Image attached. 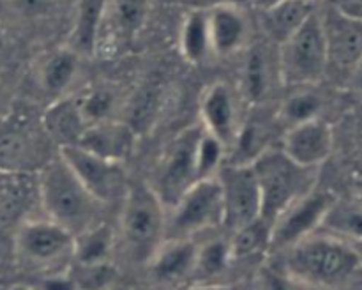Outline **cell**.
<instances>
[{"label": "cell", "mask_w": 362, "mask_h": 290, "mask_svg": "<svg viewBox=\"0 0 362 290\" xmlns=\"http://www.w3.org/2000/svg\"><path fill=\"white\" fill-rule=\"evenodd\" d=\"M216 179L221 187L223 226L226 230L235 232L262 218L260 187L253 166L226 161Z\"/></svg>", "instance_id": "10"}, {"label": "cell", "mask_w": 362, "mask_h": 290, "mask_svg": "<svg viewBox=\"0 0 362 290\" xmlns=\"http://www.w3.org/2000/svg\"><path fill=\"white\" fill-rule=\"evenodd\" d=\"M320 18L327 46V71L334 69L349 78L362 57V21L331 6L320 11Z\"/></svg>", "instance_id": "12"}, {"label": "cell", "mask_w": 362, "mask_h": 290, "mask_svg": "<svg viewBox=\"0 0 362 290\" xmlns=\"http://www.w3.org/2000/svg\"><path fill=\"white\" fill-rule=\"evenodd\" d=\"M59 156L73 170L80 182L87 187L88 193L98 198L103 205L124 197L127 186H129L126 184V173H124L122 165L98 158L78 145L59 149Z\"/></svg>", "instance_id": "11"}, {"label": "cell", "mask_w": 362, "mask_h": 290, "mask_svg": "<svg viewBox=\"0 0 362 290\" xmlns=\"http://www.w3.org/2000/svg\"><path fill=\"white\" fill-rule=\"evenodd\" d=\"M120 239L136 264H148L166 239V209L147 182H133L122 197Z\"/></svg>", "instance_id": "3"}, {"label": "cell", "mask_w": 362, "mask_h": 290, "mask_svg": "<svg viewBox=\"0 0 362 290\" xmlns=\"http://www.w3.org/2000/svg\"><path fill=\"white\" fill-rule=\"evenodd\" d=\"M207 18L212 55L232 57L246 46L250 21L244 7L221 2L207 9Z\"/></svg>", "instance_id": "17"}, {"label": "cell", "mask_w": 362, "mask_h": 290, "mask_svg": "<svg viewBox=\"0 0 362 290\" xmlns=\"http://www.w3.org/2000/svg\"><path fill=\"white\" fill-rule=\"evenodd\" d=\"M78 290H108L115 285L117 271L110 262L105 264H90L81 265L76 264L69 269Z\"/></svg>", "instance_id": "35"}, {"label": "cell", "mask_w": 362, "mask_h": 290, "mask_svg": "<svg viewBox=\"0 0 362 290\" xmlns=\"http://www.w3.org/2000/svg\"><path fill=\"white\" fill-rule=\"evenodd\" d=\"M281 267L304 289L336 290L359 274L361 255L356 248L331 233H313L279 253Z\"/></svg>", "instance_id": "1"}, {"label": "cell", "mask_w": 362, "mask_h": 290, "mask_svg": "<svg viewBox=\"0 0 362 290\" xmlns=\"http://www.w3.org/2000/svg\"><path fill=\"white\" fill-rule=\"evenodd\" d=\"M240 290H257V289H255L253 283H250V285H243V286H240Z\"/></svg>", "instance_id": "47"}, {"label": "cell", "mask_w": 362, "mask_h": 290, "mask_svg": "<svg viewBox=\"0 0 362 290\" xmlns=\"http://www.w3.org/2000/svg\"><path fill=\"white\" fill-rule=\"evenodd\" d=\"M271 67L262 48H253L246 57L243 69V91L250 101L258 103L265 98L271 80Z\"/></svg>", "instance_id": "33"}, {"label": "cell", "mask_w": 362, "mask_h": 290, "mask_svg": "<svg viewBox=\"0 0 362 290\" xmlns=\"http://www.w3.org/2000/svg\"><path fill=\"white\" fill-rule=\"evenodd\" d=\"M279 2H283V0H251V4H255V6H257L260 11L269 9V7L276 6V4H279Z\"/></svg>", "instance_id": "43"}, {"label": "cell", "mask_w": 362, "mask_h": 290, "mask_svg": "<svg viewBox=\"0 0 362 290\" xmlns=\"http://www.w3.org/2000/svg\"><path fill=\"white\" fill-rule=\"evenodd\" d=\"M272 141V129L271 124L265 122L260 117H253V119L246 120L240 124L239 133H237L235 141L230 147L226 161L228 163H244V165H251L257 158H260L265 151L272 149L274 145Z\"/></svg>", "instance_id": "25"}, {"label": "cell", "mask_w": 362, "mask_h": 290, "mask_svg": "<svg viewBox=\"0 0 362 290\" xmlns=\"http://www.w3.org/2000/svg\"><path fill=\"white\" fill-rule=\"evenodd\" d=\"M269 248H271V225L262 218L235 230L230 237L232 262H246L265 257L269 255Z\"/></svg>", "instance_id": "29"}, {"label": "cell", "mask_w": 362, "mask_h": 290, "mask_svg": "<svg viewBox=\"0 0 362 290\" xmlns=\"http://www.w3.org/2000/svg\"><path fill=\"white\" fill-rule=\"evenodd\" d=\"M106 6L108 0H78L76 16L67 45L76 55H92L95 52Z\"/></svg>", "instance_id": "22"}, {"label": "cell", "mask_w": 362, "mask_h": 290, "mask_svg": "<svg viewBox=\"0 0 362 290\" xmlns=\"http://www.w3.org/2000/svg\"><path fill=\"white\" fill-rule=\"evenodd\" d=\"M113 244H115V233L112 226L99 221L98 225L74 236L73 260L81 265L105 264L110 262Z\"/></svg>", "instance_id": "28"}, {"label": "cell", "mask_w": 362, "mask_h": 290, "mask_svg": "<svg viewBox=\"0 0 362 290\" xmlns=\"http://www.w3.org/2000/svg\"><path fill=\"white\" fill-rule=\"evenodd\" d=\"M37 197L46 218L73 236L99 223L103 204L88 193L59 154L42 168L37 180Z\"/></svg>", "instance_id": "2"}, {"label": "cell", "mask_w": 362, "mask_h": 290, "mask_svg": "<svg viewBox=\"0 0 362 290\" xmlns=\"http://www.w3.org/2000/svg\"><path fill=\"white\" fill-rule=\"evenodd\" d=\"M200 117L205 133L218 138L230 151L239 133V112L232 88L225 83H214L204 92L200 101Z\"/></svg>", "instance_id": "14"}, {"label": "cell", "mask_w": 362, "mask_h": 290, "mask_svg": "<svg viewBox=\"0 0 362 290\" xmlns=\"http://www.w3.org/2000/svg\"><path fill=\"white\" fill-rule=\"evenodd\" d=\"M16 257L25 267L57 272L73 258L74 236L52 219H25L14 236Z\"/></svg>", "instance_id": "6"}, {"label": "cell", "mask_w": 362, "mask_h": 290, "mask_svg": "<svg viewBox=\"0 0 362 290\" xmlns=\"http://www.w3.org/2000/svg\"><path fill=\"white\" fill-rule=\"evenodd\" d=\"M349 81H350V85H352L354 91L361 92L362 94V57H361L359 62L356 64V67L352 69V73H350Z\"/></svg>", "instance_id": "42"}, {"label": "cell", "mask_w": 362, "mask_h": 290, "mask_svg": "<svg viewBox=\"0 0 362 290\" xmlns=\"http://www.w3.org/2000/svg\"><path fill=\"white\" fill-rule=\"evenodd\" d=\"M216 226H223L221 187L216 177L194 182L166 212V239H193Z\"/></svg>", "instance_id": "8"}, {"label": "cell", "mask_w": 362, "mask_h": 290, "mask_svg": "<svg viewBox=\"0 0 362 290\" xmlns=\"http://www.w3.org/2000/svg\"><path fill=\"white\" fill-rule=\"evenodd\" d=\"M327 73V46L320 9L285 42L279 45L278 76L293 88L310 87Z\"/></svg>", "instance_id": "5"}, {"label": "cell", "mask_w": 362, "mask_h": 290, "mask_svg": "<svg viewBox=\"0 0 362 290\" xmlns=\"http://www.w3.org/2000/svg\"><path fill=\"white\" fill-rule=\"evenodd\" d=\"M41 149L35 137L20 124L0 126V170L28 172V168L41 163Z\"/></svg>", "instance_id": "20"}, {"label": "cell", "mask_w": 362, "mask_h": 290, "mask_svg": "<svg viewBox=\"0 0 362 290\" xmlns=\"http://www.w3.org/2000/svg\"><path fill=\"white\" fill-rule=\"evenodd\" d=\"M179 50L189 64H202L212 53L207 9H193L180 25Z\"/></svg>", "instance_id": "26"}, {"label": "cell", "mask_w": 362, "mask_h": 290, "mask_svg": "<svg viewBox=\"0 0 362 290\" xmlns=\"http://www.w3.org/2000/svg\"><path fill=\"white\" fill-rule=\"evenodd\" d=\"M42 129L52 141L59 145V149L78 145L81 134L87 129L78 99L66 95L55 99L42 117Z\"/></svg>", "instance_id": "21"}, {"label": "cell", "mask_w": 362, "mask_h": 290, "mask_svg": "<svg viewBox=\"0 0 362 290\" xmlns=\"http://www.w3.org/2000/svg\"><path fill=\"white\" fill-rule=\"evenodd\" d=\"M327 2L345 16L362 21V0H327Z\"/></svg>", "instance_id": "40"}, {"label": "cell", "mask_w": 362, "mask_h": 290, "mask_svg": "<svg viewBox=\"0 0 362 290\" xmlns=\"http://www.w3.org/2000/svg\"><path fill=\"white\" fill-rule=\"evenodd\" d=\"M78 106H80L81 117L87 126L105 122V120L112 119V113L115 110V95L106 88H95L88 94L81 95L78 99Z\"/></svg>", "instance_id": "36"}, {"label": "cell", "mask_w": 362, "mask_h": 290, "mask_svg": "<svg viewBox=\"0 0 362 290\" xmlns=\"http://www.w3.org/2000/svg\"><path fill=\"white\" fill-rule=\"evenodd\" d=\"M318 9V0H283L262 11V28L265 35L279 46L296 34Z\"/></svg>", "instance_id": "19"}, {"label": "cell", "mask_w": 362, "mask_h": 290, "mask_svg": "<svg viewBox=\"0 0 362 290\" xmlns=\"http://www.w3.org/2000/svg\"><path fill=\"white\" fill-rule=\"evenodd\" d=\"M14 289L16 290H35V289H32L30 285H18V286H14Z\"/></svg>", "instance_id": "46"}, {"label": "cell", "mask_w": 362, "mask_h": 290, "mask_svg": "<svg viewBox=\"0 0 362 290\" xmlns=\"http://www.w3.org/2000/svg\"><path fill=\"white\" fill-rule=\"evenodd\" d=\"M78 59L80 55L71 48H60L49 53L39 67V83L42 91L55 99L64 98L78 73Z\"/></svg>", "instance_id": "24"}, {"label": "cell", "mask_w": 362, "mask_h": 290, "mask_svg": "<svg viewBox=\"0 0 362 290\" xmlns=\"http://www.w3.org/2000/svg\"><path fill=\"white\" fill-rule=\"evenodd\" d=\"M108 290H131V289H126V286H122V285H117V283H115V285H112V286H110Z\"/></svg>", "instance_id": "45"}, {"label": "cell", "mask_w": 362, "mask_h": 290, "mask_svg": "<svg viewBox=\"0 0 362 290\" xmlns=\"http://www.w3.org/2000/svg\"><path fill=\"white\" fill-rule=\"evenodd\" d=\"M30 173L0 170V223L16 221L32 195Z\"/></svg>", "instance_id": "27"}, {"label": "cell", "mask_w": 362, "mask_h": 290, "mask_svg": "<svg viewBox=\"0 0 362 290\" xmlns=\"http://www.w3.org/2000/svg\"><path fill=\"white\" fill-rule=\"evenodd\" d=\"M138 134L124 120L110 119L92 124L81 134L78 147L106 161L122 165L134 151Z\"/></svg>", "instance_id": "16"}, {"label": "cell", "mask_w": 362, "mask_h": 290, "mask_svg": "<svg viewBox=\"0 0 362 290\" xmlns=\"http://www.w3.org/2000/svg\"><path fill=\"white\" fill-rule=\"evenodd\" d=\"M202 131L204 127L194 126L177 134L159 158L152 180L147 182L166 212L193 187L194 182H198L194 154Z\"/></svg>", "instance_id": "7"}, {"label": "cell", "mask_w": 362, "mask_h": 290, "mask_svg": "<svg viewBox=\"0 0 362 290\" xmlns=\"http://www.w3.org/2000/svg\"><path fill=\"white\" fill-rule=\"evenodd\" d=\"M30 286L35 290H78L69 269L67 271L48 272V274L39 278V282Z\"/></svg>", "instance_id": "39"}, {"label": "cell", "mask_w": 362, "mask_h": 290, "mask_svg": "<svg viewBox=\"0 0 362 290\" xmlns=\"http://www.w3.org/2000/svg\"><path fill=\"white\" fill-rule=\"evenodd\" d=\"M223 4H232V6L244 7L246 4H251V0H223Z\"/></svg>", "instance_id": "44"}, {"label": "cell", "mask_w": 362, "mask_h": 290, "mask_svg": "<svg viewBox=\"0 0 362 290\" xmlns=\"http://www.w3.org/2000/svg\"><path fill=\"white\" fill-rule=\"evenodd\" d=\"M262 197V219L272 225L293 202L315 190L318 168H306L293 163L281 147L265 151L251 163Z\"/></svg>", "instance_id": "4"}, {"label": "cell", "mask_w": 362, "mask_h": 290, "mask_svg": "<svg viewBox=\"0 0 362 290\" xmlns=\"http://www.w3.org/2000/svg\"><path fill=\"white\" fill-rule=\"evenodd\" d=\"M179 290H240V286L228 285V283H209V285H186Z\"/></svg>", "instance_id": "41"}, {"label": "cell", "mask_w": 362, "mask_h": 290, "mask_svg": "<svg viewBox=\"0 0 362 290\" xmlns=\"http://www.w3.org/2000/svg\"><path fill=\"white\" fill-rule=\"evenodd\" d=\"M322 228L343 240L352 239L362 243V207L352 204H338L336 200L329 214L325 216Z\"/></svg>", "instance_id": "32"}, {"label": "cell", "mask_w": 362, "mask_h": 290, "mask_svg": "<svg viewBox=\"0 0 362 290\" xmlns=\"http://www.w3.org/2000/svg\"><path fill=\"white\" fill-rule=\"evenodd\" d=\"M322 105L324 103H322V98L317 92L308 91V88L303 87L283 101L276 119H278V122L285 124L286 129H288V127L297 126V124L320 119Z\"/></svg>", "instance_id": "31"}, {"label": "cell", "mask_w": 362, "mask_h": 290, "mask_svg": "<svg viewBox=\"0 0 362 290\" xmlns=\"http://www.w3.org/2000/svg\"><path fill=\"white\" fill-rule=\"evenodd\" d=\"M334 137L325 120L315 119L288 127L281 138V151L293 163L318 168L331 156Z\"/></svg>", "instance_id": "13"}, {"label": "cell", "mask_w": 362, "mask_h": 290, "mask_svg": "<svg viewBox=\"0 0 362 290\" xmlns=\"http://www.w3.org/2000/svg\"><path fill=\"white\" fill-rule=\"evenodd\" d=\"M226 159H228V149L218 138L202 131L197 144V154H194L197 179H214L221 166L226 163Z\"/></svg>", "instance_id": "34"}, {"label": "cell", "mask_w": 362, "mask_h": 290, "mask_svg": "<svg viewBox=\"0 0 362 290\" xmlns=\"http://www.w3.org/2000/svg\"><path fill=\"white\" fill-rule=\"evenodd\" d=\"M11 290H16V289H11Z\"/></svg>", "instance_id": "49"}, {"label": "cell", "mask_w": 362, "mask_h": 290, "mask_svg": "<svg viewBox=\"0 0 362 290\" xmlns=\"http://www.w3.org/2000/svg\"><path fill=\"white\" fill-rule=\"evenodd\" d=\"M4 45V34H2V27H0V48H2Z\"/></svg>", "instance_id": "48"}, {"label": "cell", "mask_w": 362, "mask_h": 290, "mask_svg": "<svg viewBox=\"0 0 362 290\" xmlns=\"http://www.w3.org/2000/svg\"><path fill=\"white\" fill-rule=\"evenodd\" d=\"M163 91L158 83H147L136 91L127 105L126 120L124 122L136 134L145 133L154 124L161 108Z\"/></svg>", "instance_id": "30"}, {"label": "cell", "mask_w": 362, "mask_h": 290, "mask_svg": "<svg viewBox=\"0 0 362 290\" xmlns=\"http://www.w3.org/2000/svg\"><path fill=\"white\" fill-rule=\"evenodd\" d=\"M253 285L257 290H308L278 265H262Z\"/></svg>", "instance_id": "37"}, {"label": "cell", "mask_w": 362, "mask_h": 290, "mask_svg": "<svg viewBox=\"0 0 362 290\" xmlns=\"http://www.w3.org/2000/svg\"><path fill=\"white\" fill-rule=\"evenodd\" d=\"M336 197L329 191L311 190L288 209L281 212L271 225V248L269 253L279 255L300 243L306 237L322 230L325 216L329 214Z\"/></svg>", "instance_id": "9"}, {"label": "cell", "mask_w": 362, "mask_h": 290, "mask_svg": "<svg viewBox=\"0 0 362 290\" xmlns=\"http://www.w3.org/2000/svg\"><path fill=\"white\" fill-rule=\"evenodd\" d=\"M232 251L230 239L212 237L205 243H198L197 262H194L193 278L189 285H209V283H221L219 279L226 274L232 265Z\"/></svg>", "instance_id": "23"}, {"label": "cell", "mask_w": 362, "mask_h": 290, "mask_svg": "<svg viewBox=\"0 0 362 290\" xmlns=\"http://www.w3.org/2000/svg\"><path fill=\"white\" fill-rule=\"evenodd\" d=\"M148 7L151 0H108L99 37L110 32L115 46L129 45L147 21Z\"/></svg>", "instance_id": "18"}, {"label": "cell", "mask_w": 362, "mask_h": 290, "mask_svg": "<svg viewBox=\"0 0 362 290\" xmlns=\"http://www.w3.org/2000/svg\"><path fill=\"white\" fill-rule=\"evenodd\" d=\"M11 9L23 20H42L57 6V0H7Z\"/></svg>", "instance_id": "38"}, {"label": "cell", "mask_w": 362, "mask_h": 290, "mask_svg": "<svg viewBox=\"0 0 362 290\" xmlns=\"http://www.w3.org/2000/svg\"><path fill=\"white\" fill-rule=\"evenodd\" d=\"M197 251L198 243L194 239H165L147 264L154 282L161 285H189Z\"/></svg>", "instance_id": "15"}]
</instances>
